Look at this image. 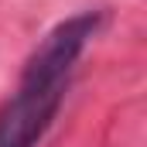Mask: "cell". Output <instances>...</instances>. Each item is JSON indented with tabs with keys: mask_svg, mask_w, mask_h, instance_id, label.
I'll return each instance as SVG.
<instances>
[{
	"mask_svg": "<svg viewBox=\"0 0 147 147\" xmlns=\"http://www.w3.org/2000/svg\"><path fill=\"white\" fill-rule=\"evenodd\" d=\"M99 14L86 10L55 24L28 58L14 96L0 106V147H38L62 110L72 69L99 28Z\"/></svg>",
	"mask_w": 147,
	"mask_h": 147,
	"instance_id": "6da1fadb",
	"label": "cell"
}]
</instances>
